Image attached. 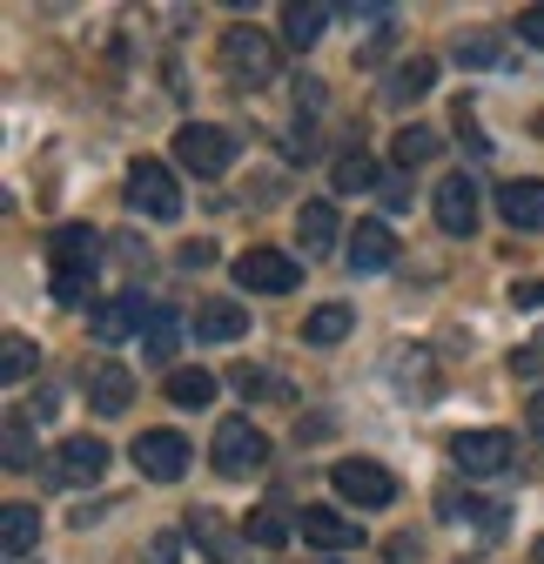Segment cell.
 Returning a JSON list of instances; mask_svg holds the SVG:
<instances>
[{"mask_svg": "<svg viewBox=\"0 0 544 564\" xmlns=\"http://www.w3.org/2000/svg\"><path fill=\"white\" fill-rule=\"evenodd\" d=\"M47 256H54V303L81 310V303L95 296V269H101V236H95L88 223H61V229H54V242H47Z\"/></svg>", "mask_w": 544, "mask_h": 564, "instance_id": "6da1fadb", "label": "cell"}, {"mask_svg": "<svg viewBox=\"0 0 544 564\" xmlns=\"http://www.w3.org/2000/svg\"><path fill=\"white\" fill-rule=\"evenodd\" d=\"M175 162H182L188 175H202V182H216V175H229V162H236V141H229V128L188 121V128L175 134Z\"/></svg>", "mask_w": 544, "mask_h": 564, "instance_id": "7a4b0ae2", "label": "cell"}, {"mask_svg": "<svg viewBox=\"0 0 544 564\" xmlns=\"http://www.w3.org/2000/svg\"><path fill=\"white\" fill-rule=\"evenodd\" d=\"M262 464H269V437L249 416H222L216 423V470L222 477H255Z\"/></svg>", "mask_w": 544, "mask_h": 564, "instance_id": "3957f363", "label": "cell"}, {"mask_svg": "<svg viewBox=\"0 0 544 564\" xmlns=\"http://www.w3.org/2000/svg\"><path fill=\"white\" fill-rule=\"evenodd\" d=\"M128 202L142 208V216H155V223H175L182 216V188H175V175L162 169V162H128Z\"/></svg>", "mask_w": 544, "mask_h": 564, "instance_id": "277c9868", "label": "cell"}, {"mask_svg": "<svg viewBox=\"0 0 544 564\" xmlns=\"http://www.w3.org/2000/svg\"><path fill=\"white\" fill-rule=\"evenodd\" d=\"M511 457H518V444L504 431H457L450 437V464L464 477H498V470H511Z\"/></svg>", "mask_w": 544, "mask_h": 564, "instance_id": "5b68a950", "label": "cell"}, {"mask_svg": "<svg viewBox=\"0 0 544 564\" xmlns=\"http://www.w3.org/2000/svg\"><path fill=\"white\" fill-rule=\"evenodd\" d=\"M329 477H336V490H344L357 511H383V505L396 498V477H390L383 464H370V457H344Z\"/></svg>", "mask_w": 544, "mask_h": 564, "instance_id": "8992f818", "label": "cell"}, {"mask_svg": "<svg viewBox=\"0 0 544 564\" xmlns=\"http://www.w3.org/2000/svg\"><path fill=\"white\" fill-rule=\"evenodd\" d=\"M128 457L142 464L149 484H175V477L188 470V437H182V431H142V437L128 444Z\"/></svg>", "mask_w": 544, "mask_h": 564, "instance_id": "52a82bcc", "label": "cell"}, {"mask_svg": "<svg viewBox=\"0 0 544 564\" xmlns=\"http://www.w3.org/2000/svg\"><path fill=\"white\" fill-rule=\"evenodd\" d=\"M236 282L255 290V296H290L296 282H303V269L283 249H249V256H236Z\"/></svg>", "mask_w": 544, "mask_h": 564, "instance_id": "ba28073f", "label": "cell"}, {"mask_svg": "<svg viewBox=\"0 0 544 564\" xmlns=\"http://www.w3.org/2000/svg\"><path fill=\"white\" fill-rule=\"evenodd\" d=\"M222 67L236 82H276V47H269V34H255V28H229L222 34Z\"/></svg>", "mask_w": 544, "mask_h": 564, "instance_id": "9c48e42d", "label": "cell"}, {"mask_svg": "<svg viewBox=\"0 0 544 564\" xmlns=\"http://www.w3.org/2000/svg\"><path fill=\"white\" fill-rule=\"evenodd\" d=\"M437 229L444 236H470V229H478V182H470V175H444V188H437Z\"/></svg>", "mask_w": 544, "mask_h": 564, "instance_id": "30bf717a", "label": "cell"}, {"mask_svg": "<svg viewBox=\"0 0 544 564\" xmlns=\"http://www.w3.org/2000/svg\"><path fill=\"white\" fill-rule=\"evenodd\" d=\"M182 531H188V544H202V551H209L216 564H242V538L229 531V518H222V511H209V505H195Z\"/></svg>", "mask_w": 544, "mask_h": 564, "instance_id": "8fae6325", "label": "cell"}, {"mask_svg": "<svg viewBox=\"0 0 544 564\" xmlns=\"http://www.w3.org/2000/svg\"><path fill=\"white\" fill-rule=\"evenodd\" d=\"M128 403H134V377H128V364L101 357V364L88 370V410H95V416H121Z\"/></svg>", "mask_w": 544, "mask_h": 564, "instance_id": "7c38bea8", "label": "cell"}, {"mask_svg": "<svg viewBox=\"0 0 544 564\" xmlns=\"http://www.w3.org/2000/svg\"><path fill=\"white\" fill-rule=\"evenodd\" d=\"M108 470V444L101 437H67L54 451V484H95Z\"/></svg>", "mask_w": 544, "mask_h": 564, "instance_id": "4fadbf2b", "label": "cell"}, {"mask_svg": "<svg viewBox=\"0 0 544 564\" xmlns=\"http://www.w3.org/2000/svg\"><path fill=\"white\" fill-rule=\"evenodd\" d=\"M303 538L323 544V551H350V544H363V524L329 511V505H303Z\"/></svg>", "mask_w": 544, "mask_h": 564, "instance_id": "5bb4252c", "label": "cell"}, {"mask_svg": "<svg viewBox=\"0 0 544 564\" xmlns=\"http://www.w3.org/2000/svg\"><path fill=\"white\" fill-rule=\"evenodd\" d=\"M498 216L511 229H544V182H504L498 188Z\"/></svg>", "mask_w": 544, "mask_h": 564, "instance_id": "9a60e30c", "label": "cell"}, {"mask_svg": "<svg viewBox=\"0 0 544 564\" xmlns=\"http://www.w3.org/2000/svg\"><path fill=\"white\" fill-rule=\"evenodd\" d=\"M149 316H155V310H149L142 296H115L108 310H95V336H101V343H121V336H142V329H149Z\"/></svg>", "mask_w": 544, "mask_h": 564, "instance_id": "2e32d148", "label": "cell"}, {"mask_svg": "<svg viewBox=\"0 0 544 564\" xmlns=\"http://www.w3.org/2000/svg\"><path fill=\"white\" fill-rule=\"evenodd\" d=\"M188 329H195V343H236L249 329V310L242 303H202Z\"/></svg>", "mask_w": 544, "mask_h": 564, "instance_id": "e0dca14e", "label": "cell"}, {"mask_svg": "<svg viewBox=\"0 0 544 564\" xmlns=\"http://www.w3.org/2000/svg\"><path fill=\"white\" fill-rule=\"evenodd\" d=\"M0 544H8V557H34V544H41V511H34V505H8V511H0Z\"/></svg>", "mask_w": 544, "mask_h": 564, "instance_id": "ac0fdd59", "label": "cell"}, {"mask_svg": "<svg viewBox=\"0 0 544 564\" xmlns=\"http://www.w3.org/2000/svg\"><path fill=\"white\" fill-rule=\"evenodd\" d=\"M350 262H357V269H390V262H396V236H390L383 223H357V236H350Z\"/></svg>", "mask_w": 544, "mask_h": 564, "instance_id": "d6986e66", "label": "cell"}, {"mask_svg": "<svg viewBox=\"0 0 544 564\" xmlns=\"http://www.w3.org/2000/svg\"><path fill=\"white\" fill-rule=\"evenodd\" d=\"M182 329H188V323H182L175 310L155 303V316H149V329H142V364H168V357H175V343H182Z\"/></svg>", "mask_w": 544, "mask_h": 564, "instance_id": "ffe728a7", "label": "cell"}, {"mask_svg": "<svg viewBox=\"0 0 544 564\" xmlns=\"http://www.w3.org/2000/svg\"><path fill=\"white\" fill-rule=\"evenodd\" d=\"M431 82H437V61H424V54H417V61H403L396 75H390V88H383V95H390L396 108H411V101H424V95H431Z\"/></svg>", "mask_w": 544, "mask_h": 564, "instance_id": "44dd1931", "label": "cell"}, {"mask_svg": "<svg viewBox=\"0 0 544 564\" xmlns=\"http://www.w3.org/2000/svg\"><path fill=\"white\" fill-rule=\"evenodd\" d=\"M296 242L309 249V256H323V249H336V208L329 202H309L303 216H296Z\"/></svg>", "mask_w": 544, "mask_h": 564, "instance_id": "7402d4cb", "label": "cell"}, {"mask_svg": "<svg viewBox=\"0 0 544 564\" xmlns=\"http://www.w3.org/2000/svg\"><path fill=\"white\" fill-rule=\"evenodd\" d=\"M0 457H8V470H34V423H28V410H8V431H0Z\"/></svg>", "mask_w": 544, "mask_h": 564, "instance_id": "603a6c76", "label": "cell"}, {"mask_svg": "<svg viewBox=\"0 0 544 564\" xmlns=\"http://www.w3.org/2000/svg\"><path fill=\"white\" fill-rule=\"evenodd\" d=\"M437 511L444 518H470V524H478V531H498L504 524V505H485V498H457V490H437Z\"/></svg>", "mask_w": 544, "mask_h": 564, "instance_id": "cb8c5ba5", "label": "cell"}, {"mask_svg": "<svg viewBox=\"0 0 544 564\" xmlns=\"http://www.w3.org/2000/svg\"><path fill=\"white\" fill-rule=\"evenodd\" d=\"M323 28H329V8H283V34H290V47H316L323 41Z\"/></svg>", "mask_w": 544, "mask_h": 564, "instance_id": "d4e9b609", "label": "cell"}, {"mask_svg": "<svg viewBox=\"0 0 544 564\" xmlns=\"http://www.w3.org/2000/svg\"><path fill=\"white\" fill-rule=\"evenodd\" d=\"M168 403H182V410L216 403V377H209V370H175V377H168Z\"/></svg>", "mask_w": 544, "mask_h": 564, "instance_id": "484cf974", "label": "cell"}, {"mask_svg": "<svg viewBox=\"0 0 544 564\" xmlns=\"http://www.w3.org/2000/svg\"><path fill=\"white\" fill-rule=\"evenodd\" d=\"M350 323H357L350 303H323V310L303 323V336H309V343H336V336H350Z\"/></svg>", "mask_w": 544, "mask_h": 564, "instance_id": "4316f807", "label": "cell"}, {"mask_svg": "<svg viewBox=\"0 0 544 564\" xmlns=\"http://www.w3.org/2000/svg\"><path fill=\"white\" fill-rule=\"evenodd\" d=\"M34 364H41V349H34V343H28L21 329H14L8 343H0V377H8V383H21V377H28Z\"/></svg>", "mask_w": 544, "mask_h": 564, "instance_id": "83f0119b", "label": "cell"}, {"mask_svg": "<svg viewBox=\"0 0 544 564\" xmlns=\"http://www.w3.org/2000/svg\"><path fill=\"white\" fill-rule=\"evenodd\" d=\"M437 149H444V141H437V128H403V134H396V162H403V169L431 162Z\"/></svg>", "mask_w": 544, "mask_h": 564, "instance_id": "f1b7e54d", "label": "cell"}, {"mask_svg": "<svg viewBox=\"0 0 544 564\" xmlns=\"http://www.w3.org/2000/svg\"><path fill=\"white\" fill-rule=\"evenodd\" d=\"M329 182H336V195H350V188H370V182H377V162H370V155H344V162L329 169Z\"/></svg>", "mask_w": 544, "mask_h": 564, "instance_id": "f546056e", "label": "cell"}, {"mask_svg": "<svg viewBox=\"0 0 544 564\" xmlns=\"http://www.w3.org/2000/svg\"><path fill=\"white\" fill-rule=\"evenodd\" d=\"M504 61V41H457V67H498Z\"/></svg>", "mask_w": 544, "mask_h": 564, "instance_id": "4dcf8cb0", "label": "cell"}, {"mask_svg": "<svg viewBox=\"0 0 544 564\" xmlns=\"http://www.w3.org/2000/svg\"><path fill=\"white\" fill-rule=\"evenodd\" d=\"M236 390H242V397H290V383H283V377H269V370H249V364L236 370Z\"/></svg>", "mask_w": 544, "mask_h": 564, "instance_id": "1f68e13d", "label": "cell"}, {"mask_svg": "<svg viewBox=\"0 0 544 564\" xmlns=\"http://www.w3.org/2000/svg\"><path fill=\"white\" fill-rule=\"evenodd\" d=\"M249 538H255V544H269V551H276V544H290V524H283V511H255V518H249Z\"/></svg>", "mask_w": 544, "mask_h": 564, "instance_id": "d6a6232c", "label": "cell"}, {"mask_svg": "<svg viewBox=\"0 0 544 564\" xmlns=\"http://www.w3.org/2000/svg\"><path fill=\"white\" fill-rule=\"evenodd\" d=\"M511 370L518 377H544V336H531L524 349H511Z\"/></svg>", "mask_w": 544, "mask_h": 564, "instance_id": "836d02e7", "label": "cell"}, {"mask_svg": "<svg viewBox=\"0 0 544 564\" xmlns=\"http://www.w3.org/2000/svg\"><path fill=\"white\" fill-rule=\"evenodd\" d=\"M411 195H417V188L403 182V175H390V182H383V208H396V216H403V208H411Z\"/></svg>", "mask_w": 544, "mask_h": 564, "instance_id": "e575fe53", "label": "cell"}, {"mask_svg": "<svg viewBox=\"0 0 544 564\" xmlns=\"http://www.w3.org/2000/svg\"><path fill=\"white\" fill-rule=\"evenodd\" d=\"M518 34H524L531 47H544V8H524V14H518Z\"/></svg>", "mask_w": 544, "mask_h": 564, "instance_id": "d590c367", "label": "cell"}, {"mask_svg": "<svg viewBox=\"0 0 544 564\" xmlns=\"http://www.w3.org/2000/svg\"><path fill=\"white\" fill-rule=\"evenodd\" d=\"M511 303H518V310H544V282H518Z\"/></svg>", "mask_w": 544, "mask_h": 564, "instance_id": "8d00e7d4", "label": "cell"}, {"mask_svg": "<svg viewBox=\"0 0 544 564\" xmlns=\"http://www.w3.org/2000/svg\"><path fill=\"white\" fill-rule=\"evenodd\" d=\"M175 551H182V544H175V538H168V531H162V538H155V544H149V564H175Z\"/></svg>", "mask_w": 544, "mask_h": 564, "instance_id": "74e56055", "label": "cell"}, {"mask_svg": "<svg viewBox=\"0 0 544 564\" xmlns=\"http://www.w3.org/2000/svg\"><path fill=\"white\" fill-rule=\"evenodd\" d=\"M209 262H216L209 242H188V249H182V269H209Z\"/></svg>", "mask_w": 544, "mask_h": 564, "instance_id": "f35d334b", "label": "cell"}, {"mask_svg": "<svg viewBox=\"0 0 544 564\" xmlns=\"http://www.w3.org/2000/svg\"><path fill=\"white\" fill-rule=\"evenodd\" d=\"M524 423H531V437H537V444H544V390H537V397H531V410H524Z\"/></svg>", "mask_w": 544, "mask_h": 564, "instance_id": "ab89813d", "label": "cell"}, {"mask_svg": "<svg viewBox=\"0 0 544 564\" xmlns=\"http://www.w3.org/2000/svg\"><path fill=\"white\" fill-rule=\"evenodd\" d=\"M531 564H544V538H537V544H531Z\"/></svg>", "mask_w": 544, "mask_h": 564, "instance_id": "60d3db41", "label": "cell"}, {"mask_svg": "<svg viewBox=\"0 0 544 564\" xmlns=\"http://www.w3.org/2000/svg\"><path fill=\"white\" fill-rule=\"evenodd\" d=\"M537 134H544V115H537Z\"/></svg>", "mask_w": 544, "mask_h": 564, "instance_id": "b9f144b4", "label": "cell"}]
</instances>
